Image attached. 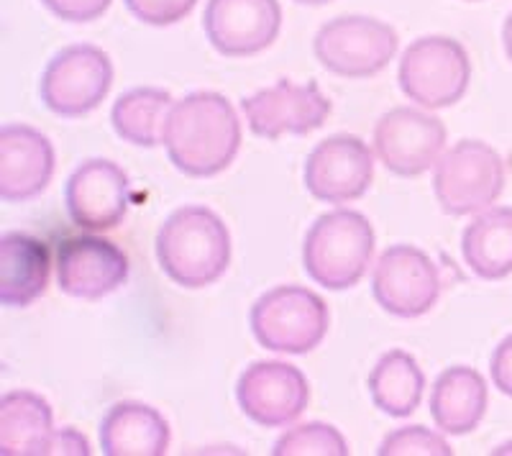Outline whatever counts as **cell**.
Wrapping results in <instances>:
<instances>
[{
	"label": "cell",
	"instance_id": "6da1fadb",
	"mask_svg": "<svg viewBox=\"0 0 512 456\" xmlns=\"http://www.w3.org/2000/svg\"><path fill=\"white\" fill-rule=\"evenodd\" d=\"M162 144L177 172L200 180L216 177L239 154L241 121L226 95L195 90L172 106Z\"/></svg>",
	"mask_w": 512,
	"mask_h": 456
},
{
	"label": "cell",
	"instance_id": "7a4b0ae2",
	"mask_svg": "<svg viewBox=\"0 0 512 456\" xmlns=\"http://www.w3.org/2000/svg\"><path fill=\"white\" fill-rule=\"evenodd\" d=\"M157 262L185 290L216 285L231 264V234L223 218L205 205H182L157 231Z\"/></svg>",
	"mask_w": 512,
	"mask_h": 456
},
{
	"label": "cell",
	"instance_id": "3957f363",
	"mask_svg": "<svg viewBox=\"0 0 512 456\" xmlns=\"http://www.w3.org/2000/svg\"><path fill=\"white\" fill-rule=\"evenodd\" d=\"M374 228L359 211L323 213L303 241V269L326 290H351L364 280L374 257Z\"/></svg>",
	"mask_w": 512,
	"mask_h": 456
},
{
	"label": "cell",
	"instance_id": "277c9868",
	"mask_svg": "<svg viewBox=\"0 0 512 456\" xmlns=\"http://www.w3.org/2000/svg\"><path fill=\"white\" fill-rule=\"evenodd\" d=\"M251 334L277 354H310L323 344L331 326L326 300L300 285L267 290L251 305Z\"/></svg>",
	"mask_w": 512,
	"mask_h": 456
},
{
	"label": "cell",
	"instance_id": "5b68a950",
	"mask_svg": "<svg viewBox=\"0 0 512 456\" xmlns=\"http://www.w3.org/2000/svg\"><path fill=\"white\" fill-rule=\"evenodd\" d=\"M397 82L405 98L428 111L456 106L472 82V59L451 36H420L402 52Z\"/></svg>",
	"mask_w": 512,
	"mask_h": 456
},
{
	"label": "cell",
	"instance_id": "8992f818",
	"mask_svg": "<svg viewBox=\"0 0 512 456\" xmlns=\"http://www.w3.org/2000/svg\"><path fill=\"white\" fill-rule=\"evenodd\" d=\"M400 49V36L374 16H336L320 26L313 54L323 70L346 80H367L387 70Z\"/></svg>",
	"mask_w": 512,
	"mask_h": 456
},
{
	"label": "cell",
	"instance_id": "52a82bcc",
	"mask_svg": "<svg viewBox=\"0 0 512 456\" xmlns=\"http://www.w3.org/2000/svg\"><path fill=\"white\" fill-rule=\"evenodd\" d=\"M505 190V162L489 144L461 139L443 152L433 175V195L448 216H472L492 208Z\"/></svg>",
	"mask_w": 512,
	"mask_h": 456
},
{
	"label": "cell",
	"instance_id": "ba28073f",
	"mask_svg": "<svg viewBox=\"0 0 512 456\" xmlns=\"http://www.w3.org/2000/svg\"><path fill=\"white\" fill-rule=\"evenodd\" d=\"M113 88L111 57L95 44H72L49 59L41 72V103L59 118H82Z\"/></svg>",
	"mask_w": 512,
	"mask_h": 456
},
{
	"label": "cell",
	"instance_id": "9c48e42d",
	"mask_svg": "<svg viewBox=\"0 0 512 456\" xmlns=\"http://www.w3.org/2000/svg\"><path fill=\"white\" fill-rule=\"evenodd\" d=\"M241 111L251 134L277 141L282 136H305L318 131L331 116L333 103L318 88V82L277 80L241 100Z\"/></svg>",
	"mask_w": 512,
	"mask_h": 456
},
{
	"label": "cell",
	"instance_id": "30bf717a",
	"mask_svg": "<svg viewBox=\"0 0 512 456\" xmlns=\"http://www.w3.org/2000/svg\"><path fill=\"white\" fill-rule=\"evenodd\" d=\"M441 272L423 249L395 244L374 264L372 295L384 313L395 318H420L441 298Z\"/></svg>",
	"mask_w": 512,
	"mask_h": 456
},
{
	"label": "cell",
	"instance_id": "8fae6325",
	"mask_svg": "<svg viewBox=\"0 0 512 456\" xmlns=\"http://www.w3.org/2000/svg\"><path fill=\"white\" fill-rule=\"evenodd\" d=\"M446 149V126L438 116L400 106L374 126V154L397 177H420L436 167Z\"/></svg>",
	"mask_w": 512,
	"mask_h": 456
},
{
	"label": "cell",
	"instance_id": "7c38bea8",
	"mask_svg": "<svg viewBox=\"0 0 512 456\" xmlns=\"http://www.w3.org/2000/svg\"><path fill=\"white\" fill-rule=\"evenodd\" d=\"M374 180V152L354 134H336L315 144L303 167L305 190L318 203L344 205L364 198Z\"/></svg>",
	"mask_w": 512,
	"mask_h": 456
},
{
	"label": "cell",
	"instance_id": "4fadbf2b",
	"mask_svg": "<svg viewBox=\"0 0 512 456\" xmlns=\"http://www.w3.org/2000/svg\"><path fill=\"white\" fill-rule=\"evenodd\" d=\"M236 400L256 426L285 428L308 408L310 382L295 364L254 362L236 382Z\"/></svg>",
	"mask_w": 512,
	"mask_h": 456
},
{
	"label": "cell",
	"instance_id": "5bb4252c",
	"mask_svg": "<svg viewBox=\"0 0 512 456\" xmlns=\"http://www.w3.org/2000/svg\"><path fill=\"white\" fill-rule=\"evenodd\" d=\"M203 31L221 57H256L267 52L280 36V0H208Z\"/></svg>",
	"mask_w": 512,
	"mask_h": 456
},
{
	"label": "cell",
	"instance_id": "9a60e30c",
	"mask_svg": "<svg viewBox=\"0 0 512 456\" xmlns=\"http://www.w3.org/2000/svg\"><path fill=\"white\" fill-rule=\"evenodd\" d=\"M57 285L77 300H103L128 282L131 264L121 246L103 236H70L57 249Z\"/></svg>",
	"mask_w": 512,
	"mask_h": 456
},
{
	"label": "cell",
	"instance_id": "2e32d148",
	"mask_svg": "<svg viewBox=\"0 0 512 456\" xmlns=\"http://www.w3.org/2000/svg\"><path fill=\"white\" fill-rule=\"evenodd\" d=\"M64 203L77 228L90 234H103L126 218L131 203V182L111 159H85L67 180Z\"/></svg>",
	"mask_w": 512,
	"mask_h": 456
},
{
	"label": "cell",
	"instance_id": "e0dca14e",
	"mask_svg": "<svg viewBox=\"0 0 512 456\" xmlns=\"http://www.w3.org/2000/svg\"><path fill=\"white\" fill-rule=\"evenodd\" d=\"M54 147L47 136L26 123L0 129V200L29 203L49 188L54 175Z\"/></svg>",
	"mask_w": 512,
	"mask_h": 456
},
{
	"label": "cell",
	"instance_id": "ac0fdd59",
	"mask_svg": "<svg viewBox=\"0 0 512 456\" xmlns=\"http://www.w3.org/2000/svg\"><path fill=\"white\" fill-rule=\"evenodd\" d=\"M52 257L47 244L24 231H8L0 239V303L29 308L47 293Z\"/></svg>",
	"mask_w": 512,
	"mask_h": 456
},
{
	"label": "cell",
	"instance_id": "d6986e66",
	"mask_svg": "<svg viewBox=\"0 0 512 456\" xmlns=\"http://www.w3.org/2000/svg\"><path fill=\"white\" fill-rule=\"evenodd\" d=\"M487 405V380L466 364L443 369L431 387V418L438 431L448 436L477 431Z\"/></svg>",
	"mask_w": 512,
	"mask_h": 456
},
{
	"label": "cell",
	"instance_id": "ffe728a7",
	"mask_svg": "<svg viewBox=\"0 0 512 456\" xmlns=\"http://www.w3.org/2000/svg\"><path fill=\"white\" fill-rule=\"evenodd\" d=\"M169 441V423L152 405L123 400L100 421V449L105 456H164Z\"/></svg>",
	"mask_w": 512,
	"mask_h": 456
},
{
	"label": "cell",
	"instance_id": "44dd1931",
	"mask_svg": "<svg viewBox=\"0 0 512 456\" xmlns=\"http://www.w3.org/2000/svg\"><path fill=\"white\" fill-rule=\"evenodd\" d=\"M54 436V413L31 390H11L0 398V454L44 456Z\"/></svg>",
	"mask_w": 512,
	"mask_h": 456
},
{
	"label": "cell",
	"instance_id": "7402d4cb",
	"mask_svg": "<svg viewBox=\"0 0 512 456\" xmlns=\"http://www.w3.org/2000/svg\"><path fill=\"white\" fill-rule=\"evenodd\" d=\"M466 267L479 280H505L512 275V208L497 205L479 213L461 236Z\"/></svg>",
	"mask_w": 512,
	"mask_h": 456
},
{
	"label": "cell",
	"instance_id": "603a6c76",
	"mask_svg": "<svg viewBox=\"0 0 512 456\" xmlns=\"http://www.w3.org/2000/svg\"><path fill=\"white\" fill-rule=\"evenodd\" d=\"M369 398L384 416L408 418L418 410L425 392V375L418 359L402 349H392L379 357L369 372Z\"/></svg>",
	"mask_w": 512,
	"mask_h": 456
},
{
	"label": "cell",
	"instance_id": "cb8c5ba5",
	"mask_svg": "<svg viewBox=\"0 0 512 456\" xmlns=\"http://www.w3.org/2000/svg\"><path fill=\"white\" fill-rule=\"evenodd\" d=\"M175 98L162 88H134L123 93L111 108V123L118 139L141 149H154L164 141Z\"/></svg>",
	"mask_w": 512,
	"mask_h": 456
},
{
	"label": "cell",
	"instance_id": "d4e9b609",
	"mask_svg": "<svg viewBox=\"0 0 512 456\" xmlns=\"http://www.w3.org/2000/svg\"><path fill=\"white\" fill-rule=\"evenodd\" d=\"M274 456H349L344 433L323 421H308L290 428L274 441Z\"/></svg>",
	"mask_w": 512,
	"mask_h": 456
},
{
	"label": "cell",
	"instance_id": "484cf974",
	"mask_svg": "<svg viewBox=\"0 0 512 456\" xmlns=\"http://www.w3.org/2000/svg\"><path fill=\"white\" fill-rule=\"evenodd\" d=\"M379 456H454L441 433L425 426H402L387 433L377 449Z\"/></svg>",
	"mask_w": 512,
	"mask_h": 456
},
{
	"label": "cell",
	"instance_id": "4316f807",
	"mask_svg": "<svg viewBox=\"0 0 512 456\" xmlns=\"http://www.w3.org/2000/svg\"><path fill=\"white\" fill-rule=\"evenodd\" d=\"M123 6L136 21L146 26H175L182 18L190 16L198 6V0H123Z\"/></svg>",
	"mask_w": 512,
	"mask_h": 456
},
{
	"label": "cell",
	"instance_id": "83f0119b",
	"mask_svg": "<svg viewBox=\"0 0 512 456\" xmlns=\"http://www.w3.org/2000/svg\"><path fill=\"white\" fill-rule=\"evenodd\" d=\"M113 0H41L54 18L67 24H93L111 8Z\"/></svg>",
	"mask_w": 512,
	"mask_h": 456
},
{
	"label": "cell",
	"instance_id": "f1b7e54d",
	"mask_svg": "<svg viewBox=\"0 0 512 456\" xmlns=\"http://www.w3.org/2000/svg\"><path fill=\"white\" fill-rule=\"evenodd\" d=\"M489 375H492V385L512 398V334L497 344V349L492 351V359H489Z\"/></svg>",
	"mask_w": 512,
	"mask_h": 456
},
{
	"label": "cell",
	"instance_id": "f546056e",
	"mask_svg": "<svg viewBox=\"0 0 512 456\" xmlns=\"http://www.w3.org/2000/svg\"><path fill=\"white\" fill-rule=\"evenodd\" d=\"M49 454L88 456L90 454V444L80 431H75V428L67 426V428H59V431H54L52 444H49Z\"/></svg>",
	"mask_w": 512,
	"mask_h": 456
},
{
	"label": "cell",
	"instance_id": "4dcf8cb0",
	"mask_svg": "<svg viewBox=\"0 0 512 456\" xmlns=\"http://www.w3.org/2000/svg\"><path fill=\"white\" fill-rule=\"evenodd\" d=\"M502 44H505V54L512 62V11L510 16L505 18V26H502Z\"/></svg>",
	"mask_w": 512,
	"mask_h": 456
},
{
	"label": "cell",
	"instance_id": "1f68e13d",
	"mask_svg": "<svg viewBox=\"0 0 512 456\" xmlns=\"http://www.w3.org/2000/svg\"><path fill=\"white\" fill-rule=\"evenodd\" d=\"M292 3H297V6H328V3H333V0H292Z\"/></svg>",
	"mask_w": 512,
	"mask_h": 456
},
{
	"label": "cell",
	"instance_id": "d6a6232c",
	"mask_svg": "<svg viewBox=\"0 0 512 456\" xmlns=\"http://www.w3.org/2000/svg\"><path fill=\"white\" fill-rule=\"evenodd\" d=\"M495 454H512V441H510V444H502L500 449L495 451Z\"/></svg>",
	"mask_w": 512,
	"mask_h": 456
},
{
	"label": "cell",
	"instance_id": "836d02e7",
	"mask_svg": "<svg viewBox=\"0 0 512 456\" xmlns=\"http://www.w3.org/2000/svg\"><path fill=\"white\" fill-rule=\"evenodd\" d=\"M464 3H482V0H464Z\"/></svg>",
	"mask_w": 512,
	"mask_h": 456
}]
</instances>
